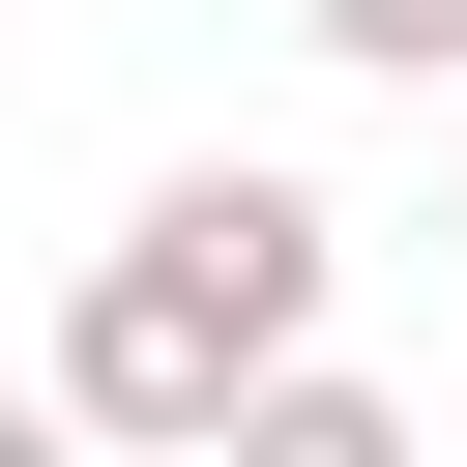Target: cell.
<instances>
[{
    "label": "cell",
    "mask_w": 467,
    "mask_h": 467,
    "mask_svg": "<svg viewBox=\"0 0 467 467\" xmlns=\"http://www.w3.org/2000/svg\"><path fill=\"white\" fill-rule=\"evenodd\" d=\"M0 467H88V438H58V379H0Z\"/></svg>",
    "instance_id": "cell-4"
},
{
    "label": "cell",
    "mask_w": 467,
    "mask_h": 467,
    "mask_svg": "<svg viewBox=\"0 0 467 467\" xmlns=\"http://www.w3.org/2000/svg\"><path fill=\"white\" fill-rule=\"evenodd\" d=\"M438 263H467V234H438Z\"/></svg>",
    "instance_id": "cell-5"
},
{
    "label": "cell",
    "mask_w": 467,
    "mask_h": 467,
    "mask_svg": "<svg viewBox=\"0 0 467 467\" xmlns=\"http://www.w3.org/2000/svg\"><path fill=\"white\" fill-rule=\"evenodd\" d=\"M204 467H438V438H409V409H379V379H350V350H321V379H263V409H234V438H204Z\"/></svg>",
    "instance_id": "cell-2"
},
{
    "label": "cell",
    "mask_w": 467,
    "mask_h": 467,
    "mask_svg": "<svg viewBox=\"0 0 467 467\" xmlns=\"http://www.w3.org/2000/svg\"><path fill=\"white\" fill-rule=\"evenodd\" d=\"M292 29H321L350 88H467V0H292Z\"/></svg>",
    "instance_id": "cell-3"
},
{
    "label": "cell",
    "mask_w": 467,
    "mask_h": 467,
    "mask_svg": "<svg viewBox=\"0 0 467 467\" xmlns=\"http://www.w3.org/2000/svg\"><path fill=\"white\" fill-rule=\"evenodd\" d=\"M321 292H350V204L321 175H263V146H204V175H146L117 234H88V292H58V438L88 467H204L263 379H321Z\"/></svg>",
    "instance_id": "cell-1"
}]
</instances>
